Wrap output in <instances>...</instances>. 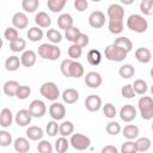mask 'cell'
Returning <instances> with one entry per match:
<instances>
[{
    "mask_svg": "<svg viewBox=\"0 0 153 153\" xmlns=\"http://www.w3.org/2000/svg\"><path fill=\"white\" fill-rule=\"evenodd\" d=\"M67 53H68V56H69L71 60L76 61V60H78L79 57H81V55H82V48L73 43V44L68 48V51H67Z\"/></svg>",
    "mask_w": 153,
    "mask_h": 153,
    "instance_id": "40",
    "label": "cell"
},
{
    "mask_svg": "<svg viewBox=\"0 0 153 153\" xmlns=\"http://www.w3.org/2000/svg\"><path fill=\"white\" fill-rule=\"evenodd\" d=\"M12 24H13V27H16L17 30L26 29L29 25L27 16L24 12H16L12 17Z\"/></svg>",
    "mask_w": 153,
    "mask_h": 153,
    "instance_id": "14",
    "label": "cell"
},
{
    "mask_svg": "<svg viewBox=\"0 0 153 153\" xmlns=\"http://www.w3.org/2000/svg\"><path fill=\"white\" fill-rule=\"evenodd\" d=\"M39 6V1L38 0H23L22 1V8L26 12V13H33L36 12V10Z\"/></svg>",
    "mask_w": 153,
    "mask_h": 153,
    "instance_id": "34",
    "label": "cell"
},
{
    "mask_svg": "<svg viewBox=\"0 0 153 153\" xmlns=\"http://www.w3.org/2000/svg\"><path fill=\"white\" fill-rule=\"evenodd\" d=\"M80 33H81V31H80L79 27H76V26H72L71 29H68L67 31H65V37H66L67 41L74 43L75 39H76V37H78Z\"/></svg>",
    "mask_w": 153,
    "mask_h": 153,
    "instance_id": "44",
    "label": "cell"
},
{
    "mask_svg": "<svg viewBox=\"0 0 153 153\" xmlns=\"http://www.w3.org/2000/svg\"><path fill=\"white\" fill-rule=\"evenodd\" d=\"M45 131H47V134L50 136V137H54L59 131H60V126L57 124V122L56 121H50V122H48V124H47V128H45Z\"/></svg>",
    "mask_w": 153,
    "mask_h": 153,
    "instance_id": "45",
    "label": "cell"
},
{
    "mask_svg": "<svg viewBox=\"0 0 153 153\" xmlns=\"http://www.w3.org/2000/svg\"><path fill=\"white\" fill-rule=\"evenodd\" d=\"M137 108L142 120L149 121L153 118V98L149 96H142L137 102Z\"/></svg>",
    "mask_w": 153,
    "mask_h": 153,
    "instance_id": "5",
    "label": "cell"
},
{
    "mask_svg": "<svg viewBox=\"0 0 153 153\" xmlns=\"http://www.w3.org/2000/svg\"><path fill=\"white\" fill-rule=\"evenodd\" d=\"M114 44L122 48L123 50H126L127 53L131 51L133 49V42L128 38V37H124V36H121V37H117L115 41H114Z\"/></svg>",
    "mask_w": 153,
    "mask_h": 153,
    "instance_id": "29",
    "label": "cell"
},
{
    "mask_svg": "<svg viewBox=\"0 0 153 153\" xmlns=\"http://www.w3.org/2000/svg\"><path fill=\"white\" fill-rule=\"evenodd\" d=\"M69 143L71 146L76 149V151H85L90 147L91 145V139L81 133H75L71 136V140H69Z\"/></svg>",
    "mask_w": 153,
    "mask_h": 153,
    "instance_id": "8",
    "label": "cell"
},
{
    "mask_svg": "<svg viewBox=\"0 0 153 153\" xmlns=\"http://www.w3.org/2000/svg\"><path fill=\"white\" fill-rule=\"evenodd\" d=\"M103 114L108 118H114L116 116V114H117L115 105L111 104V103H106L105 105H103Z\"/></svg>",
    "mask_w": 153,
    "mask_h": 153,
    "instance_id": "50",
    "label": "cell"
},
{
    "mask_svg": "<svg viewBox=\"0 0 153 153\" xmlns=\"http://www.w3.org/2000/svg\"><path fill=\"white\" fill-rule=\"evenodd\" d=\"M121 94H122V97H124L127 99H130V98H134L136 93H135V91L133 88V85L127 84L121 88Z\"/></svg>",
    "mask_w": 153,
    "mask_h": 153,
    "instance_id": "51",
    "label": "cell"
},
{
    "mask_svg": "<svg viewBox=\"0 0 153 153\" xmlns=\"http://www.w3.org/2000/svg\"><path fill=\"white\" fill-rule=\"evenodd\" d=\"M120 117H121V120L123 122L129 123V122L135 120V117H136V109L131 104H126L120 110Z\"/></svg>",
    "mask_w": 153,
    "mask_h": 153,
    "instance_id": "12",
    "label": "cell"
},
{
    "mask_svg": "<svg viewBox=\"0 0 153 153\" xmlns=\"http://www.w3.org/2000/svg\"><path fill=\"white\" fill-rule=\"evenodd\" d=\"M140 11L145 16L153 14V0H142L140 2Z\"/></svg>",
    "mask_w": 153,
    "mask_h": 153,
    "instance_id": "42",
    "label": "cell"
},
{
    "mask_svg": "<svg viewBox=\"0 0 153 153\" xmlns=\"http://www.w3.org/2000/svg\"><path fill=\"white\" fill-rule=\"evenodd\" d=\"M26 136L31 141H38L43 137V129L38 126H31L26 129Z\"/></svg>",
    "mask_w": 153,
    "mask_h": 153,
    "instance_id": "25",
    "label": "cell"
},
{
    "mask_svg": "<svg viewBox=\"0 0 153 153\" xmlns=\"http://www.w3.org/2000/svg\"><path fill=\"white\" fill-rule=\"evenodd\" d=\"M135 145H136V149L137 152H147L151 146H152V142L148 137L143 136V137H139L136 141H135Z\"/></svg>",
    "mask_w": 153,
    "mask_h": 153,
    "instance_id": "35",
    "label": "cell"
},
{
    "mask_svg": "<svg viewBox=\"0 0 153 153\" xmlns=\"http://www.w3.org/2000/svg\"><path fill=\"white\" fill-rule=\"evenodd\" d=\"M109 17V31L114 35H118L123 31V19H124V8L120 4H111L108 7Z\"/></svg>",
    "mask_w": 153,
    "mask_h": 153,
    "instance_id": "1",
    "label": "cell"
},
{
    "mask_svg": "<svg viewBox=\"0 0 153 153\" xmlns=\"http://www.w3.org/2000/svg\"><path fill=\"white\" fill-rule=\"evenodd\" d=\"M57 26L65 31L73 26V17L69 13H62L57 18Z\"/></svg>",
    "mask_w": 153,
    "mask_h": 153,
    "instance_id": "21",
    "label": "cell"
},
{
    "mask_svg": "<svg viewBox=\"0 0 153 153\" xmlns=\"http://www.w3.org/2000/svg\"><path fill=\"white\" fill-rule=\"evenodd\" d=\"M13 139H12V135L6 131V130H1L0 131V146L1 147H7L12 143Z\"/></svg>",
    "mask_w": 153,
    "mask_h": 153,
    "instance_id": "48",
    "label": "cell"
},
{
    "mask_svg": "<svg viewBox=\"0 0 153 153\" xmlns=\"http://www.w3.org/2000/svg\"><path fill=\"white\" fill-rule=\"evenodd\" d=\"M13 122V114L8 108H4L0 112V126L2 128H8Z\"/></svg>",
    "mask_w": 153,
    "mask_h": 153,
    "instance_id": "22",
    "label": "cell"
},
{
    "mask_svg": "<svg viewBox=\"0 0 153 153\" xmlns=\"http://www.w3.org/2000/svg\"><path fill=\"white\" fill-rule=\"evenodd\" d=\"M36 61H37V54L33 51V50H31V49H29V50H25L23 54H22V56H20V62H22V65L24 66V67H32L35 63H36Z\"/></svg>",
    "mask_w": 153,
    "mask_h": 153,
    "instance_id": "17",
    "label": "cell"
},
{
    "mask_svg": "<svg viewBox=\"0 0 153 153\" xmlns=\"http://www.w3.org/2000/svg\"><path fill=\"white\" fill-rule=\"evenodd\" d=\"M37 151L38 153H53V146L47 140H41L37 143Z\"/></svg>",
    "mask_w": 153,
    "mask_h": 153,
    "instance_id": "47",
    "label": "cell"
},
{
    "mask_svg": "<svg viewBox=\"0 0 153 153\" xmlns=\"http://www.w3.org/2000/svg\"><path fill=\"white\" fill-rule=\"evenodd\" d=\"M31 118H32V116L30 115L29 110L22 109V110H18V112L16 114L14 121L19 127H26L31 123Z\"/></svg>",
    "mask_w": 153,
    "mask_h": 153,
    "instance_id": "16",
    "label": "cell"
},
{
    "mask_svg": "<svg viewBox=\"0 0 153 153\" xmlns=\"http://www.w3.org/2000/svg\"><path fill=\"white\" fill-rule=\"evenodd\" d=\"M131 2H133V1H124V0L122 1V4H127V5H129V4H131Z\"/></svg>",
    "mask_w": 153,
    "mask_h": 153,
    "instance_id": "55",
    "label": "cell"
},
{
    "mask_svg": "<svg viewBox=\"0 0 153 153\" xmlns=\"http://www.w3.org/2000/svg\"><path fill=\"white\" fill-rule=\"evenodd\" d=\"M22 62H20V57L16 56V55H12V56H8L5 61V68L6 71L8 72H14L17 71L19 67H20Z\"/></svg>",
    "mask_w": 153,
    "mask_h": 153,
    "instance_id": "27",
    "label": "cell"
},
{
    "mask_svg": "<svg viewBox=\"0 0 153 153\" xmlns=\"http://www.w3.org/2000/svg\"><path fill=\"white\" fill-rule=\"evenodd\" d=\"M29 112L32 117H36V118H41L45 115L47 112V106L44 104V102L39 100V99H33L30 105H29Z\"/></svg>",
    "mask_w": 153,
    "mask_h": 153,
    "instance_id": "9",
    "label": "cell"
},
{
    "mask_svg": "<svg viewBox=\"0 0 153 153\" xmlns=\"http://www.w3.org/2000/svg\"><path fill=\"white\" fill-rule=\"evenodd\" d=\"M48 41L51 43V44H57L62 41V35L60 31H57L56 29H49L45 33Z\"/></svg>",
    "mask_w": 153,
    "mask_h": 153,
    "instance_id": "36",
    "label": "cell"
},
{
    "mask_svg": "<svg viewBox=\"0 0 153 153\" xmlns=\"http://www.w3.org/2000/svg\"><path fill=\"white\" fill-rule=\"evenodd\" d=\"M66 2H67L66 0H48L47 1V6L53 13H59V12H61L63 10Z\"/></svg>",
    "mask_w": 153,
    "mask_h": 153,
    "instance_id": "33",
    "label": "cell"
},
{
    "mask_svg": "<svg viewBox=\"0 0 153 153\" xmlns=\"http://www.w3.org/2000/svg\"><path fill=\"white\" fill-rule=\"evenodd\" d=\"M88 24L93 29H100L105 24V14L102 11H93L88 16Z\"/></svg>",
    "mask_w": 153,
    "mask_h": 153,
    "instance_id": "10",
    "label": "cell"
},
{
    "mask_svg": "<svg viewBox=\"0 0 153 153\" xmlns=\"http://www.w3.org/2000/svg\"><path fill=\"white\" fill-rule=\"evenodd\" d=\"M151 128H152V130H153V122H152V126H151Z\"/></svg>",
    "mask_w": 153,
    "mask_h": 153,
    "instance_id": "58",
    "label": "cell"
},
{
    "mask_svg": "<svg viewBox=\"0 0 153 153\" xmlns=\"http://www.w3.org/2000/svg\"><path fill=\"white\" fill-rule=\"evenodd\" d=\"M105 130H106V133H108L109 135L116 136L117 134H120V131L122 130V128H121V124H120L118 122L111 121V122H109V123L106 124V127H105Z\"/></svg>",
    "mask_w": 153,
    "mask_h": 153,
    "instance_id": "41",
    "label": "cell"
},
{
    "mask_svg": "<svg viewBox=\"0 0 153 153\" xmlns=\"http://www.w3.org/2000/svg\"><path fill=\"white\" fill-rule=\"evenodd\" d=\"M61 97H62V100L66 104H74L79 99V92L75 88H66L62 92Z\"/></svg>",
    "mask_w": 153,
    "mask_h": 153,
    "instance_id": "19",
    "label": "cell"
},
{
    "mask_svg": "<svg viewBox=\"0 0 153 153\" xmlns=\"http://www.w3.org/2000/svg\"><path fill=\"white\" fill-rule=\"evenodd\" d=\"M88 43H90V38H88V36H87L86 33H82V32L76 37V39H75V42H74V44L79 45V47H81V48L87 47Z\"/></svg>",
    "mask_w": 153,
    "mask_h": 153,
    "instance_id": "52",
    "label": "cell"
},
{
    "mask_svg": "<svg viewBox=\"0 0 153 153\" xmlns=\"http://www.w3.org/2000/svg\"><path fill=\"white\" fill-rule=\"evenodd\" d=\"M118 74H120V76L123 78V79H130V78L134 76V74H135V68H134V66L130 65V63H124V65H122V66L120 67Z\"/></svg>",
    "mask_w": 153,
    "mask_h": 153,
    "instance_id": "31",
    "label": "cell"
},
{
    "mask_svg": "<svg viewBox=\"0 0 153 153\" xmlns=\"http://www.w3.org/2000/svg\"><path fill=\"white\" fill-rule=\"evenodd\" d=\"M151 93H152V96H153V85L151 86Z\"/></svg>",
    "mask_w": 153,
    "mask_h": 153,
    "instance_id": "57",
    "label": "cell"
},
{
    "mask_svg": "<svg viewBox=\"0 0 153 153\" xmlns=\"http://www.w3.org/2000/svg\"><path fill=\"white\" fill-rule=\"evenodd\" d=\"M74 131V124L71 121H63L60 124V135L66 137V136H72Z\"/></svg>",
    "mask_w": 153,
    "mask_h": 153,
    "instance_id": "32",
    "label": "cell"
},
{
    "mask_svg": "<svg viewBox=\"0 0 153 153\" xmlns=\"http://www.w3.org/2000/svg\"><path fill=\"white\" fill-rule=\"evenodd\" d=\"M84 104H85V108L88 111L96 112L102 108V98L97 94H90V96L86 97Z\"/></svg>",
    "mask_w": 153,
    "mask_h": 153,
    "instance_id": "13",
    "label": "cell"
},
{
    "mask_svg": "<svg viewBox=\"0 0 153 153\" xmlns=\"http://www.w3.org/2000/svg\"><path fill=\"white\" fill-rule=\"evenodd\" d=\"M19 86H20V85L18 84V81H16V80H8V81H6V82L4 84L2 91H4V93H5L6 96L13 97V96L17 94V91H18Z\"/></svg>",
    "mask_w": 153,
    "mask_h": 153,
    "instance_id": "26",
    "label": "cell"
},
{
    "mask_svg": "<svg viewBox=\"0 0 153 153\" xmlns=\"http://www.w3.org/2000/svg\"><path fill=\"white\" fill-rule=\"evenodd\" d=\"M39 93L45 99L51 100V102L57 100V98L60 97V90H59L57 85L53 81H47V82L42 84L39 87Z\"/></svg>",
    "mask_w": 153,
    "mask_h": 153,
    "instance_id": "7",
    "label": "cell"
},
{
    "mask_svg": "<svg viewBox=\"0 0 153 153\" xmlns=\"http://www.w3.org/2000/svg\"><path fill=\"white\" fill-rule=\"evenodd\" d=\"M103 82L102 75L98 72H88L85 75V84L91 88H98Z\"/></svg>",
    "mask_w": 153,
    "mask_h": 153,
    "instance_id": "15",
    "label": "cell"
},
{
    "mask_svg": "<svg viewBox=\"0 0 153 153\" xmlns=\"http://www.w3.org/2000/svg\"><path fill=\"white\" fill-rule=\"evenodd\" d=\"M30 94H31V88H30V86H27V85H20L19 88H18V91H17L16 97H17L18 99L24 100V99H26Z\"/></svg>",
    "mask_w": 153,
    "mask_h": 153,
    "instance_id": "46",
    "label": "cell"
},
{
    "mask_svg": "<svg viewBox=\"0 0 153 153\" xmlns=\"http://www.w3.org/2000/svg\"><path fill=\"white\" fill-rule=\"evenodd\" d=\"M149 73H151V76H152V78H153V67H152V68H151V72H149Z\"/></svg>",
    "mask_w": 153,
    "mask_h": 153,
    "instance_id": "56",
    "label": "cell"
},
{
    "mask_svg": "<svg viewBox=\"0 0 153 153\" xmlns=\"http://www.w3.org/2000/svg\"><path fill=\"white\" fill-rule=\"evenodd\" d=\"M135 59L140 62V63H148L152 59V53L148 48L145 47H140L135 50Z\"/></svg>",
    "mask_w": 153,
    "mask_h": 153,
    "instance_id": "18",
    "label": "cell"
},
{
    "mask_svg": "<svg viewBox=\"0 0 153 153\" xmlns=\"http://www.w3.org/2000/svg\"><path fill=\"white\" fill-rule=\"evenodd\" d=\"M104 55H105V57H106L109 61L121 62V61H123V60L127 57L128 53H127L126 50H123L122 48H120V47H117V45H115V44L112 43V44H109V45L105 48Z\"/></svg>",
    "mask_w": 153,
    "mask_h": 153,
    "instance_id": "6",
    "label": "cell"
},
{
    "mask_svg": "<svg viewBox=\"0 0 153 153\" xmlns=\"http://www.w3.org/2000/svg\"><path fill=\"white\" fill-rule=\"evenodd\" d=\"M69 145H71L69 141L66 137L61 136L55 141V149L57 153H66L67 149L69 148Z\"/></svg>",
    "mask_w": 153,
    "mask_h": 153,
    "instance_id": "39",
    "label": "cell"
},
{
    "mask_svg": "<svg viewBox=\"0 0 153 153\" xmlns=\"http://www.w3.org/2000/svg\"><path fill=\"white\" fill-rule=\"evenodd\" d=\"M140 134V130H139V127L135 126V124H128L123 129H122V135L127 139V140H134L139 136Z\"/></svg>",
    "mask_w": 153,
    "mask_h": 153,
    "instance_id": "24",
    "label": "cell"
},
{
    "mask_svg": "<svg viewBox=\"0 0 153 153\" xmlns=\"http://www.w3.org/2000/svg\"><path fill=\"white\" fill-rule=\"evenodd\" d=\"M4 37H5V39H7V41L11 43V42L16 41L17 38H19L18 30H17L16 27H11V26H8V27H6L5 31H4Z\"/></svg>",
    "mask_w": 153,
    "mask_h": 153,
    "instance_id": "43",
    "label": "cell"
},
{
    "mask_svg": "<svg viewBox=\"0 0 153 153\" xmlns=\"http://www.w3.org/2000/svg\"><path fill=\"white\" fill-rule=\"evenodd\" d=\"M74 7L76 8V11L84 12L88 7V2L87 0H74Z\"/></svg>",
    "mask_w": 153,
    "mask_h": 153,
    "instance_id": "53",
    "label": "cell"
},
{
    "mask_svg": "<svg viewBox=\"0 0 153 153\" xmlns=\"http://www.w3.org/2000/svg\"><path fill=\"white\" fill-rule=\"evenodd\" d=\"M13 147L18 153H27L30 149V142L26 137H17L13 141Z\"/></svg>",
    "mask_w": 153,
    "mask_h": 153,
    "instance_id": "23",
    "label": "cell"
},
{
    "mask_svg": "<svg viewBox=\"0 0 153 153\" xmlns=\"http://www.w3.org/2000/svg\"><path fill=\"white\" fill-rule=\"evenodd\" d=\"M86 60H87V62L90 65L98 66L100 63V61H102V54L97 49H91V50H88V53L86 55Z\"/></svg>",
    "mask_w": 153,
    "mask_h": 153,
    "instance_id": "30",
    "label": "cell"
},
{
    "mask_svg": "<svg viewBox=\"0 0 153 153\" xmlns=\"http://www.w3.org/2000/svg\"><path fill=\"white\" fill-rule=\"evenodd\" d=\"M100 153H118V149L114 145H106L102 148Z\"/></svg>",
    "mask_w": 153,
    "mask_h": 153,
    "instance_id": "54",
    "label": "cell"
},
{
    "mask_svg": "<svg viewBox=\"0 0 153 153\" xmlns=\"http://www.w3.org/2000/svg\"><path fill=\"white\" fill-rule=\"evenodd\" d=\"M35 23L38 25V27L47 29V27H49L51 25V18L47 12L41 11L35 16Z\"/></svg>",
    "mask_w": 153,
    "mask_h": 153,
    "instance_id": "20",
    "label": "cell"
},
{
    "mask_svg": "<svg viewBox=\"0 0 153 153\" xmlns=\"http://www.w3.org/2000/svg\"><path fill=\"white\" fill-rule=\"evenodd\" d=\"M127 26L129 30L136 32V33H143L148 29L147 20L141 14H130L127 19Z\"/></svg>",
    "mask_w": 153,
    "mask_h": 153,
    "instance_id": "4",
    "label": "cell"
},
{
    "mask_svg": "<svg viewBox=\"0 0 153 153\" xmlns=\"http://www.w3.org/2000/svg\"><path fill=\"white\" fill-rule=\"evenodd\" d=\"M43 35L44 33H43L42 29L38 27V26L30 27L27 30V32H26V36H27L29 41H31V42H38V41H41L43 38Z\"/></svg>",
    "mask_w": 153,
    "mask_h": 153,
    "instance_id": "28",
    "label": "cell"
},
{
    "mask_svg": "<svg viewBox=\"0 0 153 153\" xmlns=\"http://www.w3.org/2000/svg\"><path fill=\"white\" fill-rule=\"evenodd\" d=\"M25 48H26V41L24 38H20V37L10 43V49L13 53H19V51H23L24 53V49Z\"/></svg>",
    "mask_w": 153,
    "mask_h": 153,
    "instance_id": "37",
    "label": "cell"
},
{
    "mask_svg": "<svg viewBox=\"0 0 153 153\" xmlns=\"http://www.w3.org/2000/svg\"><path fill=\"white\" fill-rule=\"evenodd\" d=\"M49 115L51 116V118L54 121H60L65 117L66 115V108L62 103L59 102H54L50 106H49Z\"/></svg>",
    "mask_w": 153,
    "mask_h": 153,
    "instance_id": "11",
    "label": "cell"
},
{
    "mask_svg": "<svg viewBox=\"0 0 153 153\" xmlns=\"http://www.w3.org/2000/svg\"><path fill=\"white\" fill-rule=\"evenodd\" d=\"M133 88L135 91L136 94H145L148 90V86H147V82L146 80L143 79H136L133 84Z\"/></svg>",
    "mask_w": 153,
    "mask_h": 153,
    "instance_id": "38",
    "label": "cell"
},
{
    "mask_svg": "<svg viewBox=\"0 0 153 153\" xmlns=\"http://www.w3.org/2000/svg\"><path fill=\"white\" fill-rule=\"evenodd\" d=\"M121 153H137L135 142L128 140L124 143H122V146H121Z\"/></svg>",
    "mask_w": 153,
    "mask_h": 153,
    "instance_id": "49",
    "label": "cell"
},
{
    "mask_svg": "<svg viewBox=\"0 0 153 153\" xmlns=\"http://www.w3.org/2000/svg\"><path fill=\"white\" fill-rule=\"evenodd\" d=\"M37 54H38V56H41L44 60L55 61V60H57L61 56V49L56 44L43 43V44H41L38 47Z\"/></svg>",
    "mask_w": 153,
    "mask_h": 153,
    "instance_id": "3",
    "label": "cell"
},
{
    "mask_svg": "<svg viewBox=\"0 0 153 153\" xmlns=\"http://www.w3.org/2000/svg\"><path fill=\"white\" fill-rule=\"evenodd\" d=\"M60 71L65 76H67V78H76V79L82 76L84 73H85L84 66L80 62L71 60V59H65L61 62Z\"/></svg>",
    "mask_w": 153,
    "mask_h": 153,
    "instance_id": "2",
    "label": "cell"
}]
</instances>
